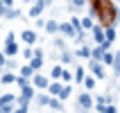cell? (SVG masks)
<instances>
[{
    "instance_id": "obj_1",
    "label": "cell",
    "mask_w": 120,
    "mask_h": 113,
    "mask_svg": "<svg viewBox=\"0 0 120 113\" xmlns=\"http://www.w3.org/2000/svg\"><path fill=\"white\" fill-rule=\"evenodd\" d=\"M93 14L100 16L104 25H111L116 20V9H113V5H111L109 0H95L93 2Z\"/></svg>"
},
{
    "instance_id": "obj_2",
    "label": "cell",
    "mask_w": 120,
    "mask_h": 113,
    "mask_svg": "<svg viewBox=\"0 0 120 113\" xmlns=\"http://www.w3.org/2000/svg\"><path fill=\"white\" fill-rule=\"evenodd\" d=\"M91 70H93V75L98 79H104V68H102L100 61H91Z\"/></svg>"
},
{
    "instance_id": "obj_3",
    "label": "cell",
    "mask_w": 120,
    "mask_h": 113,
    "mask_svg": "<svg viewBox=\"0 0 120 113\" xmlns=\"http://www.w3.org/2000/svg\"><path fill=\"white\" fill-rule=\"evenodd\" d=\"M79 106L84 109V111L93 106V100H91V95H86V93H84V95H79Z\"/></svg>"
},
{
    "instance_id": "obj_4",
    "label": "cell",
    "mask_w": 120,
    "mask_h": 113,
    "mask_svg": "<svg viewBox=\"0 0 120 113\" xmlns=\"http://www.w3.org/2000/svg\"><path fill=\"white\" fill-rule=\"evenodd\" d=\"M93 36H95V41H98V43H104V29H102V27H98V25H93Z\"/></svg>"
},
{
    "instance_id": "obj_5",
    "label": "cell",
    "mask_w": 120,
    "mask_h": 113,
    "mask_svg": "<svg viewBox=\"0 0 120 113\" xmlns=\"http://www.w3.org/2000/svg\"><path fill=\"white\" fill-rule=\"evenodd\" d=\"M104 41H107V43H113L116 41V29L113 27H107V29H104Z\"/></svg>"
},
{
    "instance_id": "obj_6",
    "label": "cell",
    "mask_w": 120,
    "mask_h": 113,
    "mask_svg": "<svg viewBox=\"0 0 120 113\" xmlns=\"http://www.w3.org/2000/svg\"><path fill=\"white\" fill-rule=\"evenodd\" d=\"M113 73H116V75H120V50L113 54Z\"/></svg>"
},
{
    "instance_id": "obj_7",
    "label": "cell",
    "mask_w": 120,
    "mask_h": 113,
    "mask_svg": "<svg viewBox=\"0 0 120 113\" xmlns=\"http://www.w3.org/2000/svg\"><path fill=\"white\" fill-rule=\"evenodd\" d=\"M43 5H45V2H43V0H39V2L32 7V11H30V14H32V16H39V14L43 11Z\"/></svg>"
},
{
    "instance_id": "obj_8",
    "label": "cell",
    "mask_w": 120,
    "mask_h": 113,
    "mask_svg": "<svg viewBox=\"0 0 120 113\" xmlns=\"http://www.w3.org/2000/svg\"><path fill=\"white\" fill-rule=\"evenodd\" d=\"M100 61H102V63H107V66H113V54H111V52H104Z\"/></svg>"
},
{
    "instance_id": "obj_9",
    "label": "cell",
    "mask_w": 120,
    "mask_h": 113,
    "mask_svg": "<svg viewBox=\"0 0 120 113\" xmlns=\"http://www.w3.org/2000/svg\"><path fill=\"white\" fill-rule=\"evenodd\" d=\"M59 29H61L64 34H68V36H75V29H73V25H61Z\"/></svg>"
},
{
    "instance_id": "obj_10",
    "label": "cell",
    "mask_w": 120,
    "mask_h": 113,
    "mask_svg": "<svg viewBox=\"0 0 120 113\" xmlns=\"http://www.w3.org/2000/svg\"><path fill=\"white\" fill-rule=\"evenodd\" d=\"M34 84L41 86V88H45V86H48V79H45V77H34Z\"/></svg>"
},
{
    "instance_id": "obj_11",
    "label": "cell",
    "mask_w": 120,
    "mask_h": 113,
    "mask_svg": "<svg viewBox=\"0 0 120 113\" xmlns=\"http://www.w3.org/2000/svg\"><path fill=\"white\" fill-rule=\"evenodd\" d=\"M23 39H25L27 43H34V41H36V36H34V32H23Z\"/></svg>"
},
{
    "instance_id": "obj_12",
    "label": "cell",
    "mask_w": 120,
    "mask_h": 113,
    "mask_svg": "<svg viewBox=\"0 0 120 113\" xmlns=\"http://www.w3.org/2000/svg\"><path fill=\"white\" fill-rule=\"evenodd\" d=\"M79 25L84 27V29H93V20H91V18H84V20L79 23Z\"/></svg>"
},
{
    "instance_id": "obj_13",
    "label": "cell",
    "mask_w": 120,
    "mask_h": 113,
    "mask_svg": "<svg viewBox=\"0 0 120 113\" xmlns=\"http://www.w3.org/2000/svg\"><path fill=\"white\" fill-rule=\"evenodd\" d=\"M14 102V95H2L0 97V104H11Z\"/></svg>"
},
{
    "instance_id": "obj_14",
    "label": "cell",
    "mask_w": 120,
    "mask_h": 113,
    "mask_svg": "<svg viewBox=\"0 0 120 113\" xmlns=\"http://www.w3.org/2000/svg\"><path fill=\"white\" fill-rule=\"evenodd\" d=\"M59 95H61V97H64V100H66L68 95H70V88H68V86H61V91H59Z\"/></svg>"
},
{
    "instance_id": "obj_15",
    "label": "cell",
    "mask_w": 120,
    "mask_h": 113,
    "mask_svg": "<svg viewBox=\"0 0 120 113\" xmlns=\"http://www.w3.org/2000/svg\"><path fill=\"white\" fill-rule=\"evenodd\" d=\"M57 29H59V25H57L54 20H50V23H48V32H57Z\"/></svg>"
},
{
    "instance_id": "obj_16",
    "label": "cell",
    "mask_w": 120,
    "mask_h": 113,
    "mask_svg": "<svg viewBox=\"0 0 120 113\" xmlns=\"http://www.w3.org/2000/svg\"><path fill=\"white\" fill-rule=\"evenodd\" d=\"M75 79H77V81L84 79V68H77V73H75Z\"/></svg>"
},
{
    "instance_id": "obj_17",
    "label": "cell",
    "mask_w": 120,
    "mask_h": 113,
    "mask_svg": "<svg viewBox=\"0 0 120 113\" xmlns=\"http://www.w3.org/2000/svg\"><path fill=\"white\" fill-rule=\"evenodd\" d=\"M84 84H86V88H93V86H95V79H93V77H86Z\"/></svg>"
},
{
    "instance_id": "obj_18",
    "label": "cell",
    "mask_w": 120,
    "mask_h": 113,
    "mask_svg": "<svg viewBox=\"0 0 120 113\" xmlns=\"http://www.w3.org/2000/svg\"><path fill=\"white\" fill-rule=\"evenodd\" d=\"M102 113H118V111H116V106H113V104H107Z\"/></svg>"
},
{
    "instance_id": "obj_19",
    "label": "cell",
    "mask_w": 120,
    "mask_h": 113,
    "mask_svg": "<svg viewBox=\"0 0 120 113\" xmlns=\"http://www.w3.org/2000/svg\"><path fill=\"white\" fill-rule=\"evenodd\" d=\"M77 54H79V57H91V50H88V47H82Z\"/></svg>"
},
{
    "instance_id": "obj_20",
    "label": "cell",
    "mask_w": 120,
    "mask_h": 113,
    "mask_svg": "<svg viewBox=\"0 0 120 113\" xmlns=\"http://www.w3.org/2000/svg\"><path fill=\"white\" fill-rule=\"evenodd\" d=\"M59 91H61V86H59V84H52V86H50V93L59 95Z\"/></svg>"
},
{
    "instance_id": "obj_21",
    "label": "cell",
    "mask_w": 120,
    "mask_h": 113,
    "mask_svg": "<svg viewBox=\"0 0 120 113\" xmlns=\"http://www.w3.org/2000/svg\"><path fill=\"white\" fill-rule=\"evenodd\" d=\"M61 73H64V70H61L59 66H54V68H52V77H61Z\"/></svg>"
},
{
    "instance_id": "obj_22",
    "label": "cell",
    "mask_w": 120,
    "mask_h": 113,
    "mask_svg": "<svg viewBox=\"0 0 120 113\" xmlns=\"http://www.w3.org/2000/svg\"><path fill=\"white\" fill-rule=\"evenodd\" d=\"M14 52H16V45L9 41V45H7V54H14Z\"/></svg>"
},
{
    "instance_id": "obj_23",
    "label": "cell",
    "mask_w": 120,
    "mask_h": 113,
    "mask_svg": "<svg viewBox=\"0 0 120 113\" xmlns=\"http://www.w3.org/2000/svg\"><path fill=\"white\" fill-rule=\"evenodd\" d=\"M0 111L2 113H11V106H9V104H0Z\"/></svg>"
},
{
    "instance_id": "obj_24",
    "label": "cell",
    "mask_w": 120,
    "mask_h": 113,
    "mask_svg": "<svg viewBox=\"0 0 120 113\" xmlns=\"http://www.w3.org/2000/svg\"><path fill=\"white\" fill-rule=\"evenodd\" d=\"M48 104H50V106H54V109H61V104L57 100H48Z\"/></svg>"
},
{
    "instance_id": "obj_25",
    "label": "cell",
    "mask_w": 120,
    "mask_h": 113,
    "mask_svg": "<svg viewBox=\"0 0 120 113\" xmlns=\"http://www.w3.org/2000/svg\"><path fill=\"white\" fill-rule=\"evenodd\" d=\"M2 81H5V84H9V81H14V77H11V75H5V77H2Z\"/></svg>"
},
{
    "instance_id": "obj_26",
    "label": "cell",
    "mask_w": 120,
    "mask_h": 113,
    "mask_svg": "<svg viewBox=\"0 0 120 113\" xmlns=\"http://www.w3.org/2000/svg\"><path fill=\"white\" fill-rule=\"evenodd\" d=\"M16 113H27V104H20V109H18Z\"/></svg>"
},
{
    "instance_id": "obj_27",
    "label": "cell",
    "mask_w": 120,
    "mask_h": 113,
    "mask_svg": "<svg viewBox=\"0 0 120 113\" xmlns=\"http://www.w3.org/2000/svg\"><path fill=\"white\" fill-rule=\"evenodd\" d=\"M73 2H75V5H77V7H82V5H84V2H86V0H73Z\"/></svg>"
},
{
    "instance_id": "obj_28",
    "label": "cell",
    "mask_w": 120,
    "mask_h": 113,
    "mask_svg": "<svg viewBox=\"0 0 120 113\" xmlns=\"http://www.w3.org/2000/svg\"><path fill=\"white\" fill-rule=\"evenodd\" d=\"M0 2H2L5 7H9V5H11V0H0Z\"/></svg>"
},
{
    "instance_id": "obj_29",
    "label": "cell",
    "mask_w": 120,
    "mask_h": 113,
    "mask_svg": "<svg viewBox=\"0 0 120 113\" xmlns=\"http://www.w3.org/2000/svg\"><path fill=\"white\" fill-rule=\"evenodd\" d=\"M2 14H5V7H2V2H0V16H2Z\"/></svg>"
},
{
    "instance_id": "obj_30",
    "label": "cell",
    "mask_w": 120,
    "mask_h": 113,
    "mask_svg": "<svg viewBox=\"0 0 120 113\" xmlns=\"http://www.w3.org/2000/svg\"><path fill=\"white\" fill-rule=\"evenodd\" d=\"M2 63H5V57H2V54H0V66H2Z\"/></svg>"
},
{
    "instance_id": "obj_31",
    "label": "cell",
    "mask_w": 120,
    "mask_h": 113,
    "mask_svg": "<svg viewBox=\"0 0 120 113\" xmlns=\"http://www.w3.org/2000/svg\"><path fill=\"white\" fill-rule=\"evenodd\" d=\"M43 2H50V0H43Z\"/></svg>"
}]
</instances>
